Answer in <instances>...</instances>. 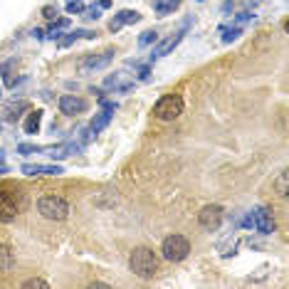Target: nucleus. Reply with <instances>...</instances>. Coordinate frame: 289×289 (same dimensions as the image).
Wrapping results in <instances>:
<instances>
[{"label":"nucleus","mask_w":289,"mask_h":289,"mask_svg":"<svg viewBox=\"0 0 289 289\" xmlns=\"http://www.w3.org/2000/svg\"><path fill=\"white\" fill-rule=\"evenodd\" d=\"M38 151H42V149L35 146V143H18V154H22V156H27V154H38Z\"/></svg>","instance_id":"nucleus-23"},{"label":"nucleus","mask_w":289,"mask_h":289,"mask_svg":"<svg viewBox=\"0 0 289 289\" xmlns=\"http://www.w3.org/2000/svg\"><path fill=\"white\" fill-rule=\"evenodd\" d=\"M156 38H158V35H156V30H146V32H141L138 45H141V47H149L151 42H156Z\"/></svg>","instance_id":"nucleus-22"},{"label":"nucleus","mask_w":289,"mask_h":289,"mask_svg":"<svg viewBox=\"0 0 289 289\" xmlns=\"http://www.w3.org/2000/svg\"><path fill=\"white\" fill-rule=\"evenodd\" d=\"M129 270L141 277V279H151L158 272V257L151 247H134L129 255Z\"/></svg>","instance_id":"nucleus-1"},{"label":"nucleus","mask_w":289,"mask_h":289,"mask_svg":"<svg viewBox=\"0 0 289 289\" xmlns=\"http://www.w3.org/2000/svg\"><path fill=\"white\" fill-rule=\"evenodd\" d=\"M96 5H99L101 10H106V8H109V5H112V0H99V3H96Z\"/></svg>","instance_id":"nucleus-29"},{"label":"nucleus","mask_w":289,"mask_h":289,"mask_svg":"<svg viewBox=\"0 0 289 289\" xmlns=\"http://www.w3.org/2000/svg\"><path fill=\"white\" fill-rule=\"evenodd\" d=\"M112 114H114V109L112 106H104V109L99 112V114H94V119L89 121V131H92V136H96L99 131H104L106 126H109V121H112Z\"/></svg>","instance_id":"nucleus-13"},{"label":"nucleus","mask_w":289,"mask_h":289,"mask_svg":"<svg viewBox=\"0 0 289 289\" xmlns=\"http://www.w3.org/2000/svg\"><path fill=\"white\" fill-rule=\"evenodd\" d=\"M0 154H3V151H0Z\"/></svg>","instance_id":"nucleus-33"},{"label":"nucleus","mask_w":289,"mask_h":289,"mask_svg":"<svg viewBox=\"0 0 289 289\" xmlns=\"http://www.w3.org/2000/svg\"><path fill=\"white\" fill-rule=\"evenodd\" d=\"M138 20H141V15H138L136 10H119V13L114 15V20L109 22V30L116 32V30H121L124 25H134V22H138Z\"/></svg>","instance_id":"nucleus-14"},{"label":"nucleus","mask_w":289,"mask_h":289,"mask_svg":"<svg viewBox=\"0 0 289 289\" xmlns=\"http://www.w3.org/2000/svg\"><path fill=\"white\" fill-rule=\"evenodd\" d=\"M247 20H252V13H250V10H242V13L235 18V25H237V27H242V22H247Z\"/></svg>","instance_id":"nucleus-27"},{"label":"nucleus","mask_w":289,"mask_h":289,"mask_svg":"<svg viewBox=\"0 0 289 289\" xmlns=\"http://www.w3.org/2000/svg\"><path fill=\"white\" fill-rule=\"evenodd\" d=\"M40 126H42V112H40V109H35V112H30V114H27V119H25L22 129H25V134L35 136V134L40 131Z\"/></svg>","instance_id":"nucleus-16"},{"label":"nucleus","mask_w":289,"mask_h":289,"mask_svg":"<svg viewBox=\"0 0 289 289\" xmlns=\"http://www.w3.org/2000/svg\"><path fill=\"white\" fill-rule=\"evenodd\" d=\"M20 171L25 175H59V173H64L62 166H45V163H22Z\"/></svg>","instance_id":"nucleus-12"},{"label":"nucleus","mask_w":289,"mask_h":289,"mask_svg":"<svg viewBox=\"0 0 289 289\" xmlns=\"http://www.w3.org/2000/svg\"><path fill=\"white\" fill-rule=\"evenodd\" d=\"M250 218H252V228L262 235H272L274 232V218H272V210L267 205H257L250 210Z\"/></svg>","instance_id":"nucleus-7"},{"label":"nucleus","mask_w":289,"mask_h":289,"mask_svg":"<svg viewBox=\"0 0 289 289\" xmlns=\"http://www.w3.org/2000/svg\"><path fill=\"white\" fill-rule=\"evenodd\" d=\"M59 112L64 114V116H77V114H84L87 112V99H82L79 94H62L59 96Z\"/></svg>","instance_id":"nucleus-10"},{"label":"nucleus","mask_w":289,"mask_h":289,"mask_svg":"<svg viewBox=\"0 0 289 289\" xmlns=\"http://www.w3.org/2000/svg\"><path fill=\"white\" fill-rule=\"evenodd\" d=\"M178 5H180V0H154V10H156L161 18H166V15H171L173 10H178Z\"/></svg>","instance_id":"nucleus-17"},{"label":"nucleus","mask_w":289,"mask_h":289,"mask_svg":"<svg viewBox=\"0 0 289 289\" xmlns=\"http://www.w3.org/2000/svg\"><path fill=\"white\" fill-rule=\"evenodd\" d=\"M218 35H220L223 42H232V40H237L240 35H242V27H237V25H220L218 27Z\"/></svg>","instance_id":"nucleus-18"},{"label":"nucleus","mask_w":289,"mask_h":289,"mask_svg":"<svg viewBox=\"0 0 289 289\" xmlns=\"http://www.w3.org/2000/svg\"><path fill=\"white\" fill-rule=\"evenodd\" d=\"M67 3V13L69 15H79L84 10V0H64Z\"/></svg>","instance_id":"nucleus-21"},{"label":"nucleus","mask_w":289,"mask_h":289,"mask_svg":"<svg viewBox=\"0 0 289 289\" xmlns=\"http://www.w3.org/2000/svg\"><path fill=\"white\" fill-rule=\"evenodd\" d=\"M183 96L178 94H166L154 104V116L158 121H175L180 114H183Z\"/></svg>","instance_id":"nucleus-4"},{"label":"nucleus","mask_w":289,"mask_h":289,"mask_svg":"<svg viewBox=\"0 0 289 289\" xmlns=\"http://www.w3.org/2000/svg\"><path fill=\"white\" fill-rule=\"evenodd\" d=\"M5 171H8V168H5V166H3V163H0V175H3V173H5Z\"/></svg>","instance_id":"nucleus-30"},{"label":"nucleus","mask_w":289,"mask_h":289,"mask_svg":"<svg viewBox=\"0 0 289 289\" xmlns=\"http://www.w3.org/2000/svg\"><path fill=\"white\" fill-rule=\"evenodd\" d=\"M42 15H45L47 20H57V8H55V5H45V8H42Z\"/></svg>","instance_id":"nucleus-26"},{"label":"nucleus","mask_w":289,"mask_h":289,"mask_svg":"<svg viewBox=\"0 0 289 289\" xmlns=\"http://www.w3.org/2000/svg\"><path fill=\"white\" fill-rule=\"evenodd\" d=\"M193 25V20H186V25L180 27V30H175L173 35H168L166 40H161L156 47H154V52H151V57H166V55H171L180 42H183V38H186V30Z\"/></svg>","instance_id":"nucleus-8"},{"label":"nucleus","mask_w":289,"mask_h":289,"mask_svg":"<svg viewBox=\"0 0 289 289\" xmlns=\"http://www.w3.org/2000/svg\"><path fill=\"white\" fill-rule=\"evenodd\" d=\"M223 223V208L220 205H203L200 212H198V225L208 232L218 230Z\"/></svg>","instance_id":"nucleus-9"},{"label":"nucleus","mask_w":289,"mask_h":289,"mask_svg":"<svg viewBox=\"0 0 289 289\" xmlns=\"http://www.w3.org/2000/svg\"><path fill=\"white\" fill-rule=\"evenodd\" d=\"M22 287H25V289H32V287H40V289H47L50 284H47L45 279H40V277H32V279L22 282Z\"/></svg>","instance_id":"nucleus-25"},{"label":"nucleus","mask_w":289,"mask_h":289,"mask_svg":"<svg viewBox=\"0 0 289 289\" xmlns=\"http://www.w3.org/2000/svg\"><path fill=\"white\" fill-rule=\"evenodd\" d=\"M38 210H40L42 218L55 220V223H62V220H67V215H69V203L62 195L50 193V195H42L38 200Z\"/></svg>","instance_id":"nucleus-3"},{"label":"nucleus","mask_w":289,"mask_h":289,"mask_svg":"<svg viewBox=\"0 0 289 289\" xmlns=\"http://www.w3.org/2000/svg\"><path fill=\"white\" fill-rule=\"evenodd\" d=\"M22 210V195L18 193L15 186H3L0 188V223L15 220Z\"/></svg>","instance_id":"nucleus-2"},{"label":"nucleus","mask_w":289,"mask_h":289,"mask_svg":"<svg viewBox=\"0 0 289 289\" xmlns=\"http://www.w3.org/2000/svg\"><path fill=\"white\" fill-rule=\"evenodd\" d=\"M0 99H3V87H0Z\"/></svg>","instance_id":"nucleus-31"},{"label":"nucleus","mask_w":289,"mask_h":289,"mask_svg":"<svg viewBox=\"0 0 289 289\" xmlns=\"http://www.w3.org/2000/svg\"><path fill=\"white\" fill-rule=\"evenodd\" d=\"M30 35H32V38H35V40H42V38H45V35H42V30H38V27H35V30H32Z\"/></svg>","instance_id":"nucleus-28"},{"label":"nucleus","mask_w":289,"mask_h":289,"mask_svg":"<svg viewBox=\"0 0 289 289\" xmlns=\"http://www.w3.org/2000/svg\"><path fill=\"white\" fill-rule=\"evenodd\" d=\"M67 27H69V20H67V18H59V20H57V22L47 30V38H50V40H59L62 30H67Z\"/></svg>","instance_id":"nucleus-20"},{"label":"nucleus","mask_w":289,"mask_h":289,"mask_svg":"<svg viewBox=\"0 0 289 289\" xmlns=\"http://www.w3.org/2000/svg\"><path fill=\"white\" fill-rule=\"evenodd\" d=\"M274 191H277L282 198L289 193V173H287V171H282V173L277 175V180H274Z\"/></svg>","instance_id":"nucleus-19"},{"label":"nucleus","mask_w":289,"mask_h":289,"mask_svg":"<svg viewBox=\"0 0 289 289\" xmlns=\"http://www.w3.org/2000/svg\"><path fill=\"white\" fill-rule=\"evenodd\" d=\"M198 3H203V0H198Z\"/></svg>","instance_id":"nucleus-32"},{"label":"nucleus","mask_w":289,"mask_h":289,"mask_svg":"<svg viewBox=\"0 0 289 289\" xmlns=\"http://www.w3.org/2000/svg\"><path fill=\"white\" fill-rule=\"evenodd\" d=\"M114 57H116V50H112V47L104 50V52H96V55H87L79 59L77 72L79 75H94V72H101V69L109 67L114 62Z\"/></svg>","instance_id":"nucleus-6"},{"label":"nucleus","mask_w":289,"mask_h":289,"mask_svg":"<svg viewBox=\"0 0 289 289\" xmlns=\"http://www.w3.org/2000/svg\"><path fill=\"white\" fill-rule=\"evenodd\" d=\"M188 252H191L188 237H186V235H178V232L168 235V237L163 240V245H161V255H163V260H168V262H180V260H186Z\"/></svg>","instance_id":"nucleus-5"},{"label":"nucleus","mask_w":289,"mask_h":289,"mask_svg":"<svg viewBox=\"0 0 289 289\" xmlns=\"http://www.w3.org/2000/svg\"><path fill=\"white\" fill-rule=\"evenodd\" d=\"M15 265V252L8 245H0V274H8Z\"/></svg>","instance_id":"nucleus-15"},{"label":"nucleus","mask_w":289,"mask_h":289,"mask_svg":"<svg viewBox=\"0 0 289 289\" xmlns=\"http://www.w3.org/2000/svg\"><path fill=\"white\" fill-rule=\"evenodd\" d=\"M82 13H84L87 20H99V18H101V8H99V5H89V8H84Z\"/></svg>","instance_id":"nucleus-24"},{"label":"nucleus","mask_w":289,"mask_h":289,"mask_svg":"<svg viewBox=\"0 0 289 289\" xmlns=\"http://www.w3.org/2000/svg\"><path fill=\"white\" fill-rule=\"evenodd\" d=\"M79 151H82V143L67 141V143H59V146L47 149V156H50L52 161H62V158H67V156H72V154H79Z\"/></svg>","instance_id":"nucleus-11"}]
</instances>
